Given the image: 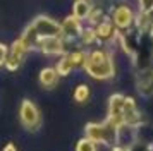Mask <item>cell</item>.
Returning a JSON list of instances; mask_svg holds the SVG:
<instances>
[{
	"label": "cell",
	"instance_id": "cell-3",
	"mask_svg": "<svg viewBox=\"0 0 153 151\" xmlns=\"http://www.w3.org/2000/svg\"><path fill=\"white\" fill-rule=\"evenodd\" d=\"M21 122L31 132L40 129V112L29 100H24L21 105Z\"/></svg>",
	"mask_w": 153,
	"mask_h": 151
},
{
	"label": "cell",
	"instance_id": "cell-4",
	"mask_svg": "<svg viewBox=\"0 0 153 151\" xmlns=\"http://www.w3.org/2000/svg\"><path fill=\"white\" fill-rule=\"evenodd\" d=\"M83 69L95 79H100V81H107L114 77V62H112V57H108L107 60L100 62V64H84Z\"/></svg>",
	"mask_w": 153,
	"mask_h": 151
},
{
	"label": "cell",
	"instance_id": "cell-19",
	"mask_svg": "<svg viewBox=\"0 0 153 151\" xmlns=\"http://www.w3.org/2000/svg\"><path fill=\"white\" fill-rule=\"evenodd\" d=\"M152 31H153V26H152Z\"/></svg>",
	"mask_w": 153,
	"mask_h": 151
},
{
	"label": "cell",
	"instance_id": "cell-12",
	"mask_svg": "<svg viewBox=\"0 0 153 151\" xmlns=\"http://www.w3.org/2000/svg\"><path fill=\"white\" fill-rule=\"evenodd\" d=\"M74 69V65L71 64V58L67 53H64L62 57H60V60H59V64H57V74L59 76H67L71 74V70Z\"/></svg>",
	"mask_w": 153,
	"mask_h": 151
},
{
	"label": "cell",
	"instance_id": "cell-18",
	"mask_svg": "<svg viewBox=\"0 0 153 151\" xmlns=\"http://www.w3.org/2000/svg\"><path fill=\"white\" fill-rule=\"evenodd\" d=\"M112 151H131V150H124V148H119V146H114Z\"/></svg>",
	"mask_w": 153,
	"mask_h": 151
},
{
	"label": "cell",
	"instance_id": "cell-16",
	"mask_svg": "<svg viewBox=\"0 0 153 151\" xmlns=\"http://www.w3.org/2000/svg\"><path fill=\"white\" fill-rule=\"evenodd\" d=\"M7 55H9V50L4 43H0V67L5 65V60H7Z\"/></svg>",
	"mask_w": 153,
	"mask_h": 151
},
{
	"label": "cell",
	"instance_id": "cell-14",
	"mask_svg": "<svg viewBox=\"0 0 153 151\" xmlns=\"http://www.w3.org/2000/svg\"><path fill=\"white\" fill-rule=\"evenodd\" d=\"M81 40H83L84 45H93L95 41H98L95 29H93V27H86V29H83V33H81Z\"/></svg>",
	"mask_w": 153,
	"mask_h": 151
},
{
	"label": "cell",
	"instance_id": "cell-10",
	"mask_svg": "<svg viewBox=\"0 0 153 151\" xmlns=\"http://www.w3.org/2000/svg\"><path fill=\"white\" fill-rule=\"evenodd\" d=\"M91 9H93V7H91L90 0H76V2H74V7H72V16L79 21L88 19Z\"/></svg>",
	"mask_w": 153,
	"mask_h": 151
},
{
	"label": "cell",
	"instance_id": "cell-9",
	"mask_svg": "<svg viewBox=\"0 0 153 151\" xmlns=\"http://www.w3.org/2000/svg\"><path fill=\"white\" fill-rule=\"evenodd\" d=\"M60 26H62V36H65V38H71V40H74V38H77V36H81V33H83L81 21L76 19L74 16L65 17Z\"/></svg>",
	"mask_w": 153,
	"mask_h": 151
},
{
	"label": "cell",
	"instance_id": "cell-5",
	"mask_svg": "<svg viewBox=\"0 0 153 151\" xmlns=\"http://www.w3.org/2000/svg\"><path fill=\"white\" fill-rule=\"evenodd\" d=\"M29 52V48L24 45V41L19 38V40H16L12 43V47H10V52L7 55V60H5V67L9 70H17V69L21 67L22 60H24V55Z\"/></svg>",
	"mask_w": 153,
	"mask_h": 151
},
{
	"label": "cell",
	"instance_id": "cell-17",
	"mask_svg": "<svg viewBox=\"0 0 153 151\" xmlns=\"http://www.w3.org/2000/svg\"><path fill=\"white\" fill-rule=\"evenodd\" d=\"M4 151H17V150H16V146H14V144H7Z\"/></svg>",
	"mask_w": 153,
	"mask_h": 151
},
{
	"label": "cell",
	"instance_id": "cell-1",
	"mask_svg": "<svg viewBox=\"0 0 153 151\" xmlns=\"http://www.w3.org/2000/svg\"><path fill=\"white\" fill-rule=\"evenodd\" d=\"M86 137L97 144H107V146H115V134H117V127H114L108 120L102 124L91 122L86 125L84 129Z\"/></svg>",
	"mask_w": 153,
	"mask_h": 151
},
{
	"label": "cell",
	"instance_id": "cell-6",
	"mask_svg": "<svg viewBox=\"0 0 153 151\" xmlns=\"http://www.w3.org/2000/svg\"><path fill=\"white\" fill-rule=\"evenodd\" d=\"M134 16L136 14L131 10L129 5H119L114 14H112V19H114V26L117 27L119 31H126L129 29L131 24L134 22Z\"/></svg>",
	"mask_w": 153,
	"mask_h": 151
},
{
	"label": "cell",
	"instance_id": "cell-11",
	"mask_svg": "<svg viewBox=\"0 0 153 151\" xmlns=\"http://www.w3.org/2000/svg\"><path fill=\"white\" fill-rule=\"evenodd\" d=\"M57 79H59V74H57V69L53 67H47L40 72V82L45 88H53L57 84Z\"/></svg>",
	"mask_w": 153,
	"mask_h": 151
},
{
	"label": "cell",
	"instance_id": "cell-7",
	"mask_svg": "<svg viewBox=\"0 0 153 151\" xmlns=\"http://www.w3.org/2000/svg\"><path fill=\"white\" fill-rule=\"evenodd\" d=\"M138 91L141 96H153V67L139 69L138 72Z\"/></svg>",
	"mask_w": 153,
	"mask_h": 151
},
{
	"label": "cell",
	"instance_id": "cell-13",
	"mask_svg": "<svg viewBox=\"0 0 153 151\" xmlns=\"http://www.w3.org/2000/svg\"><path fill=\"white\" fill-rule=\"evenodd\" d=\"M74 98H76V101L79 103H84L88 101V98H90V88L86 86V84H79L74 91Z\"/></svg>",
	"mask_w": 153,
	"mask_h": 151
},
{
	"label": "cell",
	"instance_id": "cell-15",
	"mask_svg": "<svg viewBox=\"0 0 153 151\" xmlns=\"http://www.w3.org/2000/svg\"><path fill=\"white\" fill-rule=\"evenodd\" d=\"M76 151H97V143H93L88 137H84V139H81L77 143Z\"/></svg>",
	"mask_w": 153,
	"mask_h": 151
},
{
	"label": "cell",
	"instance_id": "cell-2",
	"mask_svg": "<svg viewBox=\"0 0 153 151\" xmlns=\"http://www.w3.org/2000/svg\"><path fill=\"white\" fill-rule=\"evenodd\" d=\"M35 50L42 52L45 55H64L65 47H64L62 36H48V38H40L35 43Z\"/></svg>",
	"mask_w": 153,
	"mask_h": 151
},
{
	"label": "cell",
	"instance_id": "cell-8",
	"mask_svg": "<svg viewBox=\"0 0 153 151\" xmlns=\"http://www.w3.org/2000/svg\"><path fill=\"white\" fill-rule=\"evenodd\" d=\"M95 29V33H97V38L100 41H112V40H117V33L119 29L114 26V22L110 19H105L103 22H100L98 26L93 27Z\"/></svg>",
	"mask_w": 153,
	"mask_h": 151
}]
</instances>
